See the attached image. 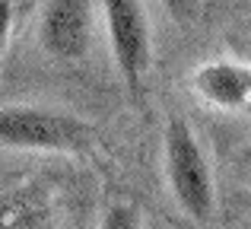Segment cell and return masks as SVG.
I'll return each instance as SVG.
<instances>
[{
    "label": "cell",
    "instance_id": "cell-7",
    "mask_svg": "<svg viewBox=\"0 0 251 229\" xmlns=\"http://www.w3.org/2000/svg\"><path fill=\"white\" fill-rule=\"evenodd\" d=\"M10 29H13V0H0V54L10 42Z\"/></svg>",
    "mask_w": 251,
    "mask_h": 229
},
{
    "label": "cell",
    "instance_id": "cell-5",
    "mask_svg": "<svg viewBox=\"0 0 251 229\" xmlns=\"http://www.w3.org/2000/svg\"><path fill=\"white\" fill-rule=\"evenodd\" d=\"M194 89L203 102L226 112H242L251 89V67L235 61H210L194 70Z\"/></svg>",
    "mask_w": 251,
    "mask_h": 229
},
{
    "label": "cell",
    "instance_id": "cell-8",
    "mask_svg": "<svg viewBox=\"0 0 251 229\" xmlns=\"http://www.w3.org/2000/svg\"><path fill=\"white\" fill-rule=\"evenodd\" d=\"M105 226H137V217H134L130 207H115L105 217Z\"/></svg>",
    "mask_w": 251,
    "mask_h": 229
},
{
    "label": "cell",
    "instance_id": "cell-4",
    "mask_svg": "<svg viewBox=\"0 0 251 229\" xmlns=\"http://www.w3.org/2000/svg\"><path fill=\"white\" fill-rule=\"evenodd\" d=\"M38 42L57 61H80L92 42V0H45Z\"/></svg>",
    "mask_w": 251,
    "mask_h": 229
},
{
    "label": "cell",
    "instance_id": "cell-9",
    "mask_svg": "<svg viewBox=\"0 0 251 229\" xmlns=\"http://www.w3.org/2000/svg\"><path fill=\"white\" fill-rule=\"evenodd\" d=\"M242 112L251 115V89H248V96H245V105H242Z\"/></svg>",
    "mask_w": 251,
    "mask_h": 229
},
{
    "label": "cell",
    "instance_id": "cell-6",
    "mask_svg": "<svg viewBox=\"0 0 251 229\" xmlns=\"http://www.w3.org/2000/svg\"><path fill=\"white\" fill-rule=\"evenodd\" d=\"M159 3L169 10L172 19H178V23H184V25L201 16V0H159Z\"/></svg>",
    "mask_w": 251,
    "mask_h": 229
},
{
    "label": "cell",
    "instance_id": "cell-3",
    "mask_svg": "<svg viewBox=\"0 0 251 229\" xmlns=\"http://www.w3.org/2000/svg\"><path fill=\"white\" fill-rule=\"evenodd\" d=\"M115 64L130 89L140 86L153 64V38L140 0H102Z\"/></svg>",
    "mask_w": 251,
    "mask_h": 229
},
{
    "label": "cell",
    "instance_id": "cell-10",
    "mask_svg": "<svg viewBox=\"0 0 251 229\" xmlns=\"http://www.w3.org/2000/svg\"><path fill=\"white\" fill-rule=\"evenodd\" d=\"M248 61H251V57H248Z\"/></svg>",
    "mask_w": 251,
    "mask_h": 229
},
{
    "label": "cell",
    "instance_id": "cell-2",
    "mask_svg": "<svg viewBox=\"0 0 251 229\" xmlns=\"http://www.w3.org/2000/svg\"><path fill=\"white\" fill-rule=\"evenodd\" d=\"M92 143V127L61 108L6 105L0 108V147L80 153Z\"/></svg>",
    "mask_w": 251,
    "mask_h": 229
},
{
    "label": "cell",
    "instance_id": "cell-1",
    "mask_svg": "<svg viewBox=\"0 0 251 229\" xmlns=\"http://www.w3.org/2000/svg\"><path fill=\"white\" fill-rule=\"evenodd\" d=\"M166 178L175 204L197 223H207L213 213V172L203 156L197 134L184 118L172 115L166 124Z\"/></svg>",
    "mask_w": 251,
    "mask_h": 229
}]
</instances>
